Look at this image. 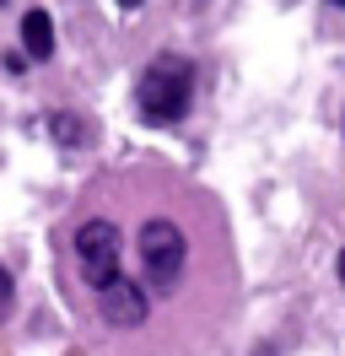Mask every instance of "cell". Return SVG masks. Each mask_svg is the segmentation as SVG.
I'll list each match as a JSON object with an SVG mask.
<instances>
[{
  "mask_svg": "<svg viewBox=\"0 0 345 356\" xmlns=\"http://www.w3.org/2000/svg\"><path fill=\"white\" fill-rule=\"evenodd\" d=\"M194 103V65L184 54H157L135 81V108L146 124H178Z\"/></svg>",
  "mask_w": 345,
  "mask_h": 356,
  "instance_id": "obj_1",
  "label": "cell"
},
{
  "mask_svg": "<svg viewBox=\"0 0 345 356\" xmlns=\"http://www.w3.org/2000/svg\"><path fill=\"white\" fill-rule=\"evenodd\" d=\"M135 243H141V265H146V297L151 291L172 297V286L184 281V265H189V238H184V227L168 222V216H151Z\"/></svg>",
  "mask_w": 345,
  "mask_h": 356,
  "instance_id": "obj_2",
  "label": "cell"
},
{
  "mask_svg": "<svg viewBox=\"0 0 345 356\" xmlns=\"http://www.w3.org/2000/svg\"><path fill=\"white\" fill-rule=\"evenodd\" d=\"M119 254H125V238H119V227L103 222V216H92V222L76 227V265H81L86 286L103 291L113 275H119Z\"/></svg>",
  "mask_w": 345,
  "mask_h": 356,
  "instance_id": "obj_3",
  "label": "cell"
},
{
  "mask_svg": "<svg viewBox=\"0 0 345 356\" xmlns=\"http://www.w3.org/2000/svg\"><path fill=\"white\" fill-rule=\"evenodd\" d=\"M97 308H103V318L113 324V330H141L151 313V297L141 281H129V275H113L103 291H97Z\"/></svg>",
  "mask_w": 345,
  "mask_h": 356,
  "instance_id": "obj_4",
  "label": "cell"
},
{
  "mask_svg": "<svg viewBox=\"0 0 345 356\" xmlns=\"http://www.w3.org/2000/svg\"><path fill=\"white\" fill-rule=\"evenodd\" d=\"M22 49H27L33 60H49V54H54V22H49V11L33 6V11L22 17Z\"/></svg>",
  "mask_w": 345,
  "mask_h": 356,
  "instance_id": "obj_5",
  "label": "cell"
},
{
  "mask_svg": "<svg viewBox=\"0 0 345 356\" xmlns=\"http://www.w3.org/2000/svg\"><path fill=\"white\" fill-rule=\"evenodd\" d=\"M49 135H54L60 146H81V140H86L81 113H54V119H49Z\"/></svg>",
  "mask_w": 345,
  "mask_h": 356,
  "instance_id": "obj_6",
  "label": "cell"
},
{
  "mask_svg": "<svg viewBox=\"0 0 345 356\" xmlns=\"http://www.w3.org/2000/svg\"><path fill=\"white\" fill-rule=\"evenodd\" d=\"M6 313H11V275L0 270V318H6Z\"/></svg>",
  "mask_w": 345,
  "mask_h": 356,
  "instance_id": "obj_7",
  "label": "cell"
},
{
  "mask_svg": "<svg viewBox=\"0 0 345 356\" xmlns=\"http://www.w3.org/2000/svg\"><path fill=\"white\" fill-rule=\"evenodd\" d=\"M119 6H125V11H141V6H146V0H119Z\"/></svg>",
  "mask_w": 345,
  "mask_h": 356,
  "instance_id": "obj_8",
  "label": "cell"
},
{
  "mask_svg": "<svg viewBox=\"0 0 345 356\" xmlns=\"http://www.w3.org/2000/svg\"><path fill=\"white\" fill-rule=\"evenodd\" d=\"M335 270H340V286H345V248H340V265H335Z\"/></svg>",
  "mask_w": 345,
  "mask_h": 356,
  "instance_id": "obj_9",
  "label": "cell"
},
{
  "mask_svg": "<svg viewBox=\"0 0 345 356\" xmlns=\"http://www.w3.org/2000/svg\"><path fill=\"white\" fill-rule=\"evenodd\" d=\"M254 356H275V346H259V351H254Z\"/></svg>",
  "mask_w": 345,
  "mask_h": 356,
  "instance_id": "obj_10",
  "label": "cell"
},
{
  "mask_svg": "<svg viewBox=\"0 0 345 356\" xmlns=\"http://www.w3.org/2000/svg\"><path fill=\"white\" fill-rule=\"evenodd\" d=\"M335 6H345V0H335Z\"/></svg>",
  "mask_w": 345,
  "mask_h": 356,
  "instance_id": "obj_11",
  "label": "cell"
}]
</instances>
